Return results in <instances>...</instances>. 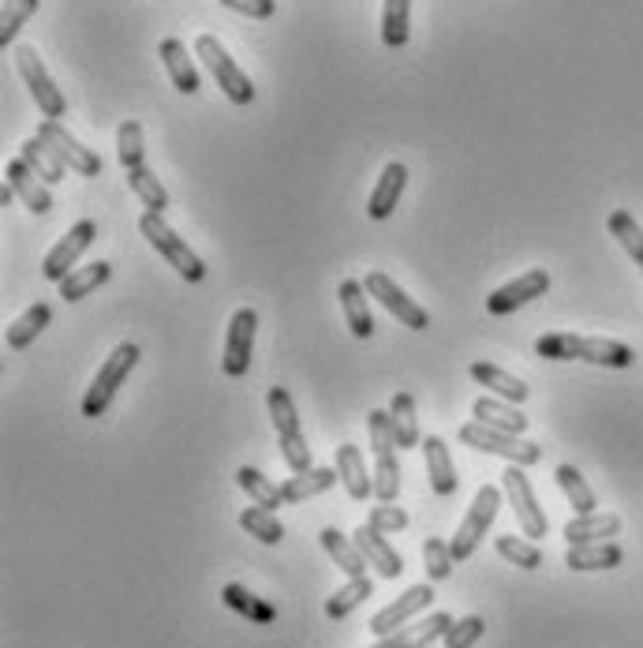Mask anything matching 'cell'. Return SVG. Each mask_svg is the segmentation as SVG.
I'll return each mask as SVG.
<instances>
[{
	"label": "cell",
	"mask_w": 643,
	"mask_h": 648,
	"mask_svg": "<svg viewBox=\"0 0 643 648\" xmlns=\"http://www.w3.org/2000/svg\"><path fill=\"white\" fill-rule=\"evenodd\" d=\"M536 352L542 360H583L599 368H632L636 352L625 341L610 338H583V333H542L536 341Z\"/></svg>",
	"instance_id": "obj_1"
},
{
	"label": "cell",
	"mask_w": 643,
	"mask_h": 648,
	"mask_svg": "<svg viewBox=\"0 0 643 648\" xmlns=\"http://www.w3.org/2000/svg\"><path fill=\"white\" fill-rule=\"evenodd\" d=\"M138 233H143V237L151 240V248L162 255V259L169 263V267L180 274L184 281L199 285L206 278V263L191 248H187L184 237H176V229L162 218V214L146 210L143 218H138Z\"/></svg>",
	"instance_id": "obj_2"
},
{
	"label": "cell",
	"mask_w": 643,
	"mask_h": 648,
	"mask_svg": "<svg viewBox=\"0 0 643 648\" xmlns=\"http://www.w3.org/2000/svg\"><path fill=\"white\" fill-rule=\"evenodd\" d=\"M457 435H460L464 446L479 450V454L506 457L509 465H520V469H531V465H539V461H542V446L539 443H528V439L509 435V431H494L487 424H479V420L464 424Z\"/></svg>",
	"instance_id": "obj_3"
},
{
	"label": "cell",
	"mask_w": 643,
	"mask_h": 648,
	"mask_svg": "<svg viewBox=\"0 0 643 648\" xmlns=\"http://www.w3.org/2000/svg\"><path fill=\"white\" fill-rule=\"evenodd\" d=\"M138 357H143V352H138V346H132V341H124V346H116L113 352H108V360L102 368H97L91 390L83 394V416L86 420L102 416V412L113 405L116 390H121L124 379L132 376V368L138 364Z\"/></svg>",
	"instance_id": "obj_4"
},
{
	"label": "cell",
	"mask_w": 643,
	"mask_h": 648,
	"mask_svg": "<svg viewBox=\"0 0 643 648\" xmlns=\"http://www.w3.org/2000/svg\"><path fill=\"white\" fill-rule=\"evenodd\" d=\"M195 53L203 56L206 72L214 75V83L221 86L225 97H229L232 105H251L255 102V83L247 80V72L232 61L229 49L217 42L214 34H199V38H195Z\"/></svg>",
	"instance_id": "obj_5"
},
{
	"label": "cell",
	"mask_w": 643,
	"mask_h": 648,
	"mask_svg": "<svg viewBox=\"0 0 643 648\" xmlns=\"http://www.w3.org/2000/svg\"><path fill=\"white\" fill-rule=\"evenodd\" d=\"M501 495H506V491L494 487V484H483L479 491H475L468 514H464V522L457 525V533H453V544H449L453 547V558H457V563L471 558L475 547H479L483 533H490L494 517H498V510H501Z\"/></svg>",
	"instance_id": "obj_6"
},
{
	"label": "cell",
	"mask_w": 643,
	"mask_h": 648,
	"mask_svg": "<svg viewBox=\"0 0 643 648\" xmlns=\"http://www.w3.org/2000/svg\"><path fill=\"white\" fill-rule=\"evenodd\" d=\"M15 72L23 75L27 91H31L34 105L42 110L45 121H61L68 102H64V91L53 83V75L45 72L42 56L34 53V45H15Z\"/></svg>",
	"instance_id": "obj_7"
},
{
	"label": "cell",
	"mask_w": 643,
	"mask_h": 648,
	"mask_svg": "<svg viewBox=\"0 0 643 648\" xmlns=\"http://www.w3.org/2000/svg\"><path fill=\"white\" fill-rule=\"evenodd\" d=\"M501 491H506V498L512 503V514H517L523 536L539 539V536L550 533V522H547V514H542V506L536 498V487H531V480L520 465H509L506 473H501Z\"/></svg>",
	"instance_id": "obj_8"
},
{
	"label": "cell",
	"mask_w": 643,
	"mask_h": 648,
	"mask_svg": "<svg viewBox=\"0 0 643 648\" xmlns=\"http://www.w3.org/2000/svg\"><path fill=\"white\" fill-rule=\"evenodd\" d=\"M255 330H259V311L236 308L232 319H229V338H225V357H221V368L229 379H243L247 368H251Z\"/></svg>",
	"instance_id": "obj_9"
},
{
	"label": "cell",
	"mask_w": 643,
	"mask_h": 648,
	"mask_svg": "<svg viewBox=\"0 0 643 648\" xmlns=\"http://www.w3.org/2000/svg\"><path fill=\"white\" fill-rule=\"evenodd\" d=\"M97 240V225L91 222V218H83V222H75L72 229L64 233L61 240L53 244V251L45 255V263H42V274L49 281H56L61 285L68 274L75 270V263L83 259L86 255V248H91V244Z\"/></svg>",
	"instance_id": "obj_10"
},
{
	"label": "cell",
	"mask_w": 643,
	"mask_h": 648,
	"mask_svg": "<svg viewBox=\"0 0 643 648\" xmlns=\"http://www.w3.org/2000/svg\"><path fill=\"white\" fill-rule=\"evenodd\" d=\"M363 285H367L371 297L378 300L393 319H401L408 330H427V327H431V316H427V311H423L419 304H415V300L408 297V292H404L401 285L390 278V274L371 270L367 278H363Z\"/></svg>",
	"instance_id": "obj_11"
},
{
	"label": "cell",
	"mask_w": 643,
	"mask_h": 648,
	"mask_svg": "<svg viewBox=\"0 0 643 648\" xmlns=\"http://www.w3.org/2000/svg\"><path fill=\"white\" fill-rule=\"evenodd\" d=\"M38 140H45L49 146H53L56 151V158H61L68 169H75L79 176H102V158H97V154L91 151V146H83L75 140L72 132H68V127L61 124V121H42L38 124Z\"/></svg>",
	"instance_id": "obj_12"
},
{
	"label": "cell",
	"mask_w": 643,
	"mask_h": 648,
	"mask_svg": "<svg viewBox=\"0 0 643 648\" xmlns=\"http://www.w3.org/2000/svg\"><path fill=\"white\" fill-rule=\"evenodd\" d=\"M431 604H434V588L431 585H412L408 593H401L390 607H382V611L371 618V634L374 637L397 634V630H404V626L412 623L415 615L423 611V607H431Z\"/></svg>",
	"instance_id": "obj_13"
},
{
	"label": "cell",
	"mask_w": 643,
	"mask_h": 648,
	"mask_svg": "<svg viewBox=\"0 0 643 648\" xmlns=\"http://www.w3.org/2000/svg\"><path fill=\"white\" fill-rule=\"evenodd\" d=\"M550 289V274L547 270H528L520 274V278H512L509 285H501V289H494L487 297V311L490 316H509V311L523 308V304H531L536 297Z\"/></svg>",
	"instance_id": "obj_14"
},
{
	"label": "cell",
	"mask_w": 643,
	"mask_h": 648,
	"mask_svg": "<svg viewBox=\"0 0 643 648\" xmlns=\"http://www.w3.org/2000/svg\"><path fill=\"white\" fill-rule=\"evenodd\" d=\"M4 176H8V184H12L15 195L23 199V206H27L31 214H49V210H53V195H49V184H45L42 176H38L23 158H12V162H8Z\"/></svg>",
	"instance_id": "obj_15"
},
{
	"label": "cell",
	"mask_w": 643,
	"mask_h": 648,
	"mask_svg": "<svg viewBox=\"0 0 643 648\" xmlns=\"http://www.w3.org/2000/svg\"><path fill=\"white\" fill-rule=\"evenodd\" d=\"M352 539L360 544V552L363 558L378 569V574L385 577V582H393V577H401L404 574V558L393 552V544L385 539V533H378V528H371V525H360L352 533Z\"/></svg>",
	"instance_id": "obj_16"
},
{
	"label": "cell",
	"mask_w": 643,
	"mask_h": 648,
	"mask_svg": "<svg viewBox=\"0 0 643 648\" xmlns=\"http://www.w3.org/2000/svg\"><path fill=\"white\" fill-rule=\"evenodd\" d=\"M449 626H453V615L434 611V615L423 618L419 626H404V630L378 637V641L367 645V648H427L431 641H438V637L449 634Z\"/></svg>",
	"instance_id": "obj_17"
},
{
	"label": "cell",
	"mask_w": 643,
	"mask_h": 648,
	"mask_svg": "<svg viewBox=\"0 0 643 648\" xmlns=\"http://www.w3.org/2000/svg\"><path fill=\"white\" fill-rule=\"evenodd\" d=\"M423 461H427V476H431L434 495L449 498L460 480H457V465H453V454H449V446H445V439H438V435L423 439Z\"/></svg>",
	"instance_id": "obj_18"
},
{
	"label": "cell",
	"mask_w": 643,
	"mask_h": 648,
	"mask_svg": "<svg viewBox=\"0 0 643 648\" xmlns=\"http://www.w3.org/2000/svg\"><path fill=\"white\" fill-rule=\"evenodd\" d=\"M338 473H341L344 491H349L355 503H363L367 495H374V469H367L360 446H352V443L338 446Z\"/></svg>",
	"instance_id": "obj_19"
},
{
	"label": "cell",
	"mask_w": 643,
	"mask_h": 648,
	"mask_svg": "<svg viewBox=\"0 0 643 648\" xmlns=\"http://www.w3.org/2000/svg\"><path fill=\"white\" fill-rule=\"evenodd\" d=\"M404 184H408V169H404L401 162H390L378 176V184H374L371 199H367V214L374 222H385L393 214V206L401 203L404 195Z\"/></svg>",
	"instance_id": "obj_20"
},
{
	"label": "cell",
	"mask_w": 643,
	"mask_h": 648,
	"mask_svg": "<svg viewBox=\"0 0 643 648\" xmlns=\"http://www.w3.org/2000/svg\"><path fill=\"white\" fill-rule=\"evenodd\" d=\"M471 416L479 420V424H487L494 431H509V435H523L528 431V416L512 405V401H501V398H475V405H471Z\"/></svg>",
	"instance_id": "obj_21"
},
{
	"label": "cell",
	"mask_w": 643,
	"mask_h": 648,
	"mask_svg": "<svg viewBox=\"0 0 643 648\" xmlns=\"http://www.w3.org/2000/svg\"><path fill=\"white\" fill-rule=\"evenodd\" d=\"M471 371V379L479 382V387H487L494 398H501V401H512V405H520V401H528V382L517 379V376H509L506 368H498V364H483V360H475V364L468 368Z\"/></svg>",
	"instance_id": "obj_22"
},
{
	"label": "cell",
	"mask_w": 643,
	"mask_h": 648,
	"mask_svg": "<svg viewBox=\"0 0 643 648\" xmlns=\"http://www.w3.org/2000/svg\"><path fill=\"white\" fill-rule=\"evenodd\" d=\"M319 544L325 547V555L333 558V566H341L344 574L349 577H367V558H363V552H360V544L355 539H349L341 533V528H322L319 533Z\"/></svg>",
	"instance_id": "obj_23"
},
{
	"label": "cell",
	"mask_w": 643,
	"mask_h": 648,
	"mask_svg": "<svg viewBox=\"0 0 643 648\" xmlns=\"http://www.w3.org/2000/svg\"><path fill=\"white\" fill-rule=\"evenodd\" d=\"M338 297H341V308H344V319H349V330L355 333V338H371L374 333V319H371V308H367V285L363 281H341V289H338Z\"/></svg>",
	"instance_id": "obj_24"
},
{
	"label": "cell",
	"mask_w": 643,
	"mask_h": 648,
	"mask_svg": "<svg viewBox=\"0 0 643 648\" xmlns=\"http://www.w3.org/2000/svg\"><path fill=\"white\" fill-rule=\"evenodd\" d=\"M157 56H162V64L169 68L176 91H180V94L199 91V68L191 64V56H187V49H184L180 38H165V42L157 45Z\"/></svg>",
	"instance_id": "obj_25"
},
{
	"label": "cell",
	"mask_w": 643,
	"mask_h": 648,
	"mask_svg": "<svg viewBox=\"0 0 643 648\" xmlns=\"http://www.w3.org/2000/svg\"><path fill=\"white\" fill-rule=\"evenodd\" d=\"M625 563V552H621L618 544H610V539H602V544H572L566 552V566L577 569V574H588V569H613Z\"/></svg>",
	"instance_id": "obj_26"
},
{
	"label": "cell",
	"mask_w": 643,
	"mask_h": 648,
	"mask_svg": "<svg viewBox=\"0 0 643 648\" xmlns=\"http://www.w3.org/2000/svg\"><path fill=\"white\" fill-rule=\"evenodd\" d=\"M621 533V517L618 514H577L572 522L566 525V539L569 547L572 544H602V539L618 536Z\"/></svg>",
	"instance_id": "obj_27"
},
{
	"label": "cell",
	"mask_w": 643,
	"mask_h": 648,
	"mask_svg": "<svg viewBox=\"0 0 643 648\" xmlns=\"http://www.w3.org/2000/svg\"><path fill=\"white\" fill-rule=\"evenodd\" d=\"M19 158L31 165V169H34L38 176H42L45 184H61V181H64V169H68V165H64L61 158H56L53 146H49L45 140H38V135H31V140L19 146Z\"/></svg>",
	"instance_id": "obj_28"
},
{
	"label": "cell",
	"mask_w": 643,
	"mask_h": 648,
	"mask_svg": "<svg viewBox=\"0 0 643 648\" xmlns=\"http://www.w3.org/2000/svg\"><path fill=\"white\" fill-rule=\"evenodd\" d=\"M108 278H113V263H91V267H79L61 281V297L68 304H75V300L91 297L94 289H102Z\"/></svg>",
	"instance_id": "obj_29"
},
{
	"label": "cell",
	"mask_w": 643,
	"mask_h": 648,
	"mask_svg": "<svg viewBox=\"0 0 643 648\" xmlns=\"http://www.w3.org/2000/svg\"><path fill=\"white\" fill-rule=\"evenodd\" d=\"M374 596V585L371 577H349L338 593L325 600V618H333V623H341V618H349L355 607H360L363 600H371Z\"/></svg>",
	"instance_id": "obj_30"
},
{
	"label": "cell",
	"mask_w": 643,
	"mask_h": 648,
	"mask_svg": "<svg viewBox=\"0 0 643 648\" xmlns=\"http://www.w3.org/2000/svg\"><path fill=\"white\" fill-rule=\"evenodd\" d=\"M338 480H341V473H333V469H311V473H303V476L284 480L281 495H284V503H307V498L330 491L333 484H338Z\"/></svg>",
	"instance_id": "obj_31"
},
{
	"label": "cell",
	"mask_w": 643,
	"mask_h": 648,
	"mask_svg": "<svg viewBox=\"0 0 643 648\" xmlns=\"http://www.w3.org/2000/svg\"><path fill=\"white\" fill-rule=\"evenodd\" d=\"M221 600H225V607H232L236 615L251 618V623H273V618H277L273 604H266L262 596H255L251 588H243L240 582L225 585L221 588Z\"/></svg>",
	"instance_id": "obj_32"
},
{
	"label": "cell",
	"mask_w": 643,
	"mask_h": 648,
	"mask_svg": "<svg viewBox=\"0 0 643 648\" xmlns=\"http://www.w3.org/2000/svg\"><path fill=\"white\" fill-rule=\"evenodd\" d=\"M553 480H558L561 495L569 498V506L577 510V514H595V510H599L595 491L588 487V480L580 476V469H577V465H558V473H553Z\"/></svg>",
	"instance_id": "obj_33"
},
{
	"label": "cell",
	"mask_w": 643,
	"mask_h": 648,
	"mask_svg": "<svg viewBox=\"0 0 643 648\" xmlns=\"http://www.w3.org/2000/svg\"><path fill=\"white\" fill-rule=\"evenodd\" d=\"M49 322H53V308H49V304H34V308H27L23 316L8 327V346L12 349L34 346V338L49 327Z\"/></svg>",
	"instance_id": "obj_34"
},
{
	"label": "cell",
	"mask_w": 643,
	"mask_h": 648,
	"mask_svg": "<svg viewBox=\"0 0 643 648\" xmlns=\"http://www.w3.org/2000/svg\"><path fill=\"white\" fill-rule=\"evenodd\" d=\"M393 435H397V450H415L419 446V420H415V398L397 394L390 405Z\"/></svg>",
	"instance_id": "obj_35"
},
{
	"label": "cell",
	"mask_w": 643,
	"mask_h": 648,
	"mask_svg": "<svg viewBox=\"0 0 643 648\" xmlns=\"http://www.w3.org/2000/svg\"><path fill=\"white\" fill-rule=\"evenodd\" d=\"M266 409H270L277 439L303 435V431H300V412H295V401H292V394L284 387H270V394H266Z\"/></svg>",
	"instance_id": "obj_36"
},
{
	"label": "cell",
	"mask_w": 643,
	"mask_h": 648,
	"mask_svg": "<svg viewBox=\"0 0 643 648\" xmlns=\"http://www.w3.org/2000/svg\"><path fill=\"white\" fill-rule=\"evenodd\" d=\"M127 188H132L135 199L154 214H165V206H169V192H165V184L157 181L146 165H138V169L127 173Z\"/></svg>",
	"instance_id": "obj_37"
},
{
	"label": "cell",
	"mask_w": 643,
	"mask_h": 648,
	"mask_svg": "<svg viewBox=\"0 0 643 648\" xmlns=\"http://www.w3.org/2000/svg\"><path fill=\"white\" fill-rule=\"evenodd\" d=\"M236 484H240L247 495H251V503L255 506H262V510H273L277 506H284V495H281V487H273L270 480H266L259 469H251V465H240L236 469Z\"/></svg>",
	"instance_id": "obj_38"
},
{
	"label": "cell",
	"mask_w": 643,
	"mask_h": 648,
	"mask_svg": "<svg viewBox=\"0 0 643 648\" xmlns=\"http://www.w3.org/2000/svg\"><path fill=\"white\" fill-rule=\"evenodd\" d=\"M408 16L412 0H385L382 4V42L390 49L408 45Z\"/></svg>",
	"instance_id": "obj_39"
},
{
	"label": "cell",
	"mask_w": 643,
	"mask_h": 648,
	"mask_svg": "<svg viewBox=\"0 0 643 648\" xmlns=\"http://www.w3.org/2000/svg\"><path fill=\"white\" fill-rule=\"evenodd\" d=\"M116 158H121L124 173L146 165V135H143V124L138 121L121 124V132H116Z\"/></svg>",
	"instance_id": "obj_40"
},
{
	"label": "cell",
	"mask_w": 643,
	"mask_h": 648,
	"mask_svg": "<svg viewBox=\"0 0 643 648\" xmlns=\"http://www.w3.org/2000/svg\"><path fill=\"white\" fill-rule=\"evenodd\" d=\"M610 237L632 255V263H636L640 274H643V229L629 210H613L610 214Z\"/></svg>",
	"instance_id": "obj_41"
},
{
	"label": "cell",
	"mask_w": 643,
	"mask_h": 648,
	"mask_svg": "<svg viewBox=\"0 0 643 648\" xmlns=\"http://www.w3.org/2000/svg\"><path fill=\"white\" fill-rule=\"evenodd\" d=\"M240 525H243V533H251L255 539H259V544L277 547L284 539V525L277 522L270 510H262V506H247L240 514Z\"/></svg>",
	"instance_id": "obj_42"
},
{
	"label": "cell",
	"mask_w": 643,
	"mask_h": 648,
	"mask_svg": "<svg viewBox=\"0 0 643 648\" xmlns=\"http://www.w3.org/2000/svg\"><path fill=\"white\" fill-rule=\"evenodd\" d=\"M397 495H401V461H397V450H393V454L374 457V498L378 503H397Z\"/></svg>",
	"instance_id": "obj_43"
},
{
	"label": "cell",
	"mask_w": 643,
	"mask_h": 648,
	"mask_svg": "<svg viewBox=\"0 0 643 648\" xmlns=\"http://www.w3.org/2000/svg\"><path fill=\"white\" fill-rule=\"evenodd\" d=\"M494 552L506 558V563L520 566V569H539V566H542V552L536 547V539L498 536V539H494Z\"/></svg>",
	"instance_id": "obj_44"
},
{
	"label": "cell",
	"mask_w": 643,
	"mask_h": 648,
	"mask_svg": "<svg viewBox=\"0 0 643 648\" xmlns=\"http://www.w3.org/2000/svg\"><path fill=\"white\" fill-rule=\"evenodd\" d=\"M42 0H4V12H0V45H12L15 34L23 31V23L38 12Z\"/></svg>",
	"instance_id": "obj_45"
},
{
	"label": "cell",
	"mask_w": 643,
	"mask_h": 648,
	"mask_svg": "<svg viewBox=\"0 0 643 648\" xmlns=\"http://www.w3.org/2000/svg\"><path fill=\"white\" fill-rule=\"evenodd\" d=\"M423 566H427L431 582H445V577L453 574V566H457V558H453V547L445 544V539L431 536L427 544H423Z\"/></svg>",
	"instance_id": "obj_46"
},
{
	"label": "cell",
	"mask_w": 643,
	"mask_h": 648,
	"mask_svg": "<svg viewBox=\"0 0 643 648\" xmlns=\"http://www.w3.org/2000/svg\"><path fill=\"white\" fill-rule=\"evenodd\" d=\"M367 431H371V450H374V457L393 454V450H397V435H393L390 412L371 409V412H367Z\"/></svg>",
	"instance_id": "obj_47"
},
{
	"label": "cell",
	"mask_w": 643,
	"mask_h": 648,
	"mask_svg": "<svg viewBox=\"0 0 643 648\" xmlns=\"http://www.w3.org/2000/svg\"><path fill=\"white\" fill-rule=\"evenodd\" d=\"M483 630H487V623H483L479 615H464L449 626V634H445L442 641L445 648H471L483 637Z\"/></svg>",
	"instance_id": "obj_48"
},
{
	"label": "cell",
	"mask_w": 643,
	"mask_h": 648,
	"mask_svg": "<svg viewBox=\"0 0 643 648\" xmlns=\"http://www.w3.org/2000/svg\"><path fill=\"white\" fill-rule=\"evenodd\" d=\"M281 457H284V465H289V473L292 476H303V473H311V446H307V439L303 435H284L281 439Z\"/></svg>",
	"instance_id": "obj_49"
},
{
	"label": "cell",
	"mask_w": 643,
	"mask_h": 648,
	"mask_svg": "<svg viewBox=\"0 0 643 648\" xmlns=\"http://www.w3.org/2000/svg\"><path fill=\"white\" fill-rule=\"evenodd\" d=\"M367 525L378 528V533H385V536H393V533H404V528H408V514L393 503H382V506H371Z\"/></svg>",
	"instance_id": "obj_50"
},
{
	"label": "cell",
	"mask_w": 643,
	"mask_h": 648,
	"mask_svg": "<svg viewBox=\"0 0 643 648\" xmlns=\"http://www.w3.org/2000/svg\"><path fill=\"white\" fill-rule=\"evenodd\" d=\"M229 12L251 16V19H270L273 16V0H221Z\"/></svg>",
	"instance_id": "obj_51"
},
{
	"label": "cell",
	"mask_w": 643,
	"mask_h": 648,
	"mask_svg": "<svg viewBox=\"0 0 643 648\" xmlns=\"http://www.w3.org/2000/svg\"><path fill=\"white\" fill-rule=\"evenodd\" d=\"M12 199H19V195H15V188H12V184H0V206H8V203H12Z\"/></svg>",
	"instance_id": "obj_52"
}]
</instances>
